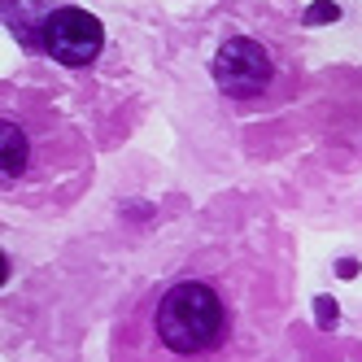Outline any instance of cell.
Returning a JSON list of instances; mask_svg holds the SVG:
<instances>
[{"instance_id": "6da1fadb", "label": "cell", "mask_w": 362, "mask_h": 362, "mask_svg": "<svg viewBox=\"0 0 362 362\" xmlns=\"http://www.w3.org/2000/svg\"><path fill=\"white\" fill-rule=\"evenodd\" d=\"M153 327H158V341L179 354V358H197L223 345L227 336V305L223 297L201 279H184L158 301V315H153Z\"/></svg>"}, {"instance_id": "7a4b0ae2", "label": "cell", "mask_w": 362, "mask_h": 362, "mask_svg": "<svg viewBox=\"0 0 362 362\" xmlns=\"http://www.w3.org/2000/svg\"><path fill=\"white\" fill-rule=\"evenodd\" d=\"M40 44L44 53L53 57L57 66H70V70H83L96 62L100 44H105V31H100V22L83 9H53L44 22H40Z\"/></svg>"}, {"instance_id": "3957f363", "label": "cell", "mask_w": 362, "mask_h": 362, "mask_svg": "<svg viewBox=\"0 0 362 362\" xmlns=\"http://www.w3.org/2000/svg\"><path fill=\"white\" fill-rule=\"evenodd\" d=\"M214 83L227 96H257L271 83V53L257 40H227L214 57Z\"/></svg>"}, {"instance_id": "277c9868", "label": "cell", "mask_w": 362, "mask_h": 362, "mask_svg": "<svg viewBox=\"0 0 362 362\" xmlns=\"http://www.w3.org/2000/svg\"><path fill=\"white\" fill-rule=\"evenodd\" d=\"M22 170H27V136L13 122H5V175L18 179Z\"/></svg>"}, {"instance_id": "5b68a950", "label": "cell", "mask_w": 362, "mask_h": 362, "mask_svg": "<svg viewBox=\"0 0 362 362\" xmlns=\"http://www.w3.org/2000/svg\"><path fill=\"white\" fill-rule=\"evenodd\" d=\"M341 18V9L332 5V0H319V5H310V13H305V22L315 27V22H336Z\"/></svg>"}, {"instance_id": "8992f818", "label": "cell", "mask_w": 362, "mask_h": 362, "mask_svg": "<svg viewBox=\"0 0 362 362\" xmlns=\"http://www.w3.org/2000/svg\"><path fill=\"white\" fill-rule=\"evenodd\" d=\"M315 310H319V315H315V319H319V327H336V301L319 297V301H315Z\"/></svg>"}, {"instance_id": "52a82bcc", "label": "cell", "mask_w": 362, "mask_h": 362, "mask_svg": "<svg viewBox=\"0 0 362 362\" xmlns=\"http://www.w3.org/2000/svg\"><path fill=\"white\" fill-rule=\"evenodd\" d=\"M336 271H341L345 279H354V271H358V262H349V257H345V262H341V267H336Z\"/></svg>"}]
</instances>
